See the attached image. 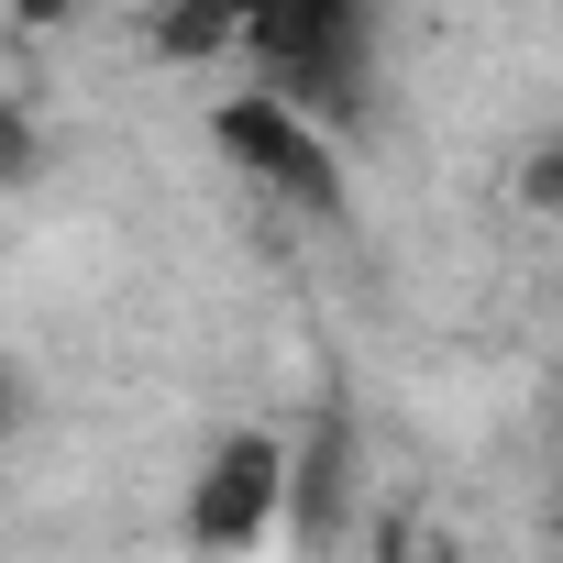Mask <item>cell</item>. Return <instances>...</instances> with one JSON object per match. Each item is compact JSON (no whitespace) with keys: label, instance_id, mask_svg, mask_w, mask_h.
I'll return each instance as SVG.
<instances>
[{"label":"cell","instance_id":"5b68a950","mask_svg":"<svg viewBox=\"0 0 563 563\" xmlns=\"http://www.w3.org/2000/svg\"><path fill=\"white\" fill-rule=\"evenodd\" d=\"M45 166H56V144H45V100H34V78H12V100H0V188L34 199Z\"/></svg>","mask_w":563,"mask_h":563},{"label":"cell","instance_id":"52a82bcc","mask_svg":"<svg viewBox=\"0 0 563 563\" xmlns=\"http://www.w3.org/2000/svg\"><path fill=\"white\" fill-rule=\"evenodd\" d=\"M0 12H12V34H23V45H45V34L89 23V0H0Z\"/></svg>","mask_w":563,"mask_h":563},{"label":"cell","instance_id":"ba28073f","mask_svg":"<svg viewBox=\"0 0 563 563\" xmlns=\"http://www.w3.org/2000/svg\"><path fill=\"white\" fill-rule=\"evenodd\" d=\"M420 563H475V541L464 530H420Z\"/></svg>","mask_w":563,"mask_h":563},{"label":"cell","instance_id":"30bf717a","mask_svg":"<svg viewBox=\"0 0 563 563\" xmlns=\"http://www.w3.org/2000/svg\"><path fill=\"white\" fill-rule=\"evenodd\" d=\"M552 563H563V497H552Z\"/></svg>","mask_w":563,"mask_h":563},{"label":"cell","instance_id":"7a4b0ae2","mask_svg":"<svg viewBox=\"0 0 563 563\" xmlns=\"http://www.w3.org/2000/svg\"><path fill=\"white\" fill-rule=\"evenodd\" d=\"M288 464H299V431H276V420H232L188 497H177V541L199 563H254L265 541H288Z\"/></svg>","mask_w":563,"mask_h":563},{"label":"cell","instance_id":"277c9868","mask_svg":"<svg viewBox=\"0 0 563 563\" xmlns=\"http://www.w3.org/2000/svg\"><path fill=\"white\" fill-rule=\"evenodd\" d=\"M144 45L166 67H221V56H243V0H155Z\"/></svg>","mask_w":563,"mask_h":563},{"label":"cell","instance_id":"3957f363","mask_svg":"<svg viewBox=\"0 0 563 563\" xmlns=\"http://www.w3.org/2000/svg\"><path fill=\"white\" fill-rule=\"evenodd\" d=\"M376 497H365V431L354 409H310L299 464H288V563H343L365 541Z\"/></svg>","mask_w":563,"mask_h":563},{"label":"cell","instance_id":"8992f818","mask_svg":"<svg viewBox=\"0 0 563 563\" xmlns=\"http://www.w3.org/2000/svg\"><path fill=\"white\" fill-rule=\"evenodd\" d=\"M508 199L530 221H563V122H530L519 155H508Z\"/></svg>","mask_w":563,"mask_h":563},{"label":"cell","instance_id":"9c48e42d","mask_svg":"<svg viewBox=\"0 0 563 563\" xmlns=\"http://www.w3.org/2000/svg\"><path fill=\"white\" fill-rule=\"evenodd\" d=\"M552 464H563V387H552Z\"/></svg>","mask_w":563,"mask_h":563},{"label":"cell","instance_id":"6da1fadb","mask_svg":"<svg viewBox=\"0 0 563 563\" xmlns=\"http://www.w3.org/2000/svg\"><path fill=\"white\" fill-rule=\"evenodd\" d=\"M210 144H221V166L243 177V188H265L276 210H299V221H354V155H343V133L332 122H310L288 89H232V100H210Z\"/></svg>","mask_w":563,"mask_h":563}]
</instances>
